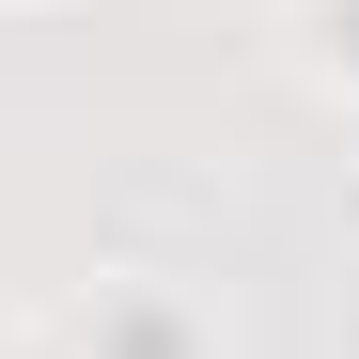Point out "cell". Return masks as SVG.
Returning a JSON list of instances; mask_svg holds the SVG:
<instances>
[{"mask_svg":"<svg viewBox=\"0 0 359 359\" xmlns=\"http://www.w3.org/2000/svg\"><path fill=\"white\" fill-rule=\"evenodd\" d=\"M109 344H126V359H188V328H172V313H109Z\"/></svg>","mask_w":359,"mask_h":359,"instance_id":"6da1fadb","label":"cell"}]
</instances>
